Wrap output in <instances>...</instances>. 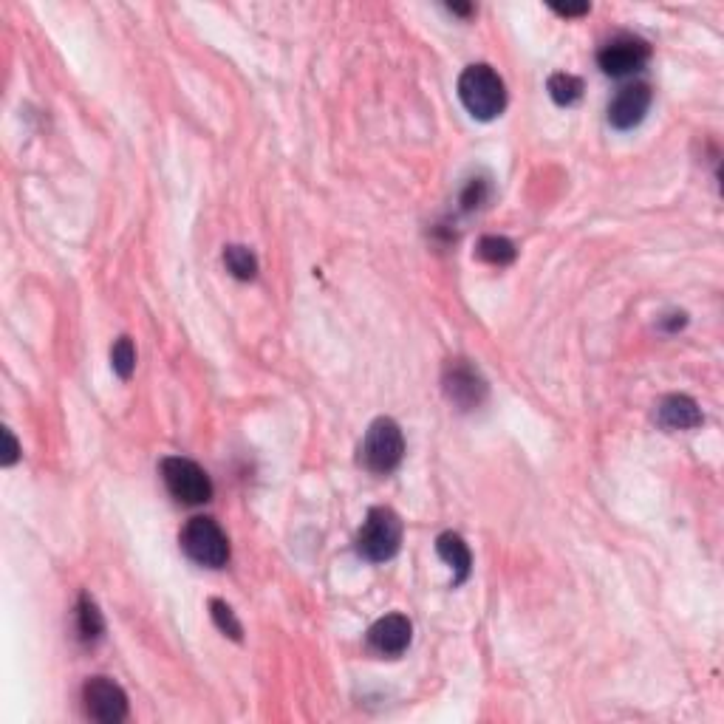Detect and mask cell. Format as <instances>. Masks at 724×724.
Wrapping results in <instances>:
<instances>
[{"instance_id":"obj_1","label":"cell","mask_w":724,"mask_h":724,"mask_svg":"<svg viewBox=\"0 0 724 724\" xmlns=\"http://www.w3.org/2000/svg\"><path fill=\"white\" fill-rule=\"evenodd\" d=\"M459 99L467 114L478 122H490L507 108V85L487 63L467 66L459 77Z\"/></svg>"},{"instance_id":"obj_2","label":"cell","mask_w":724,"mask_h":724,"mask_svg":"<svg viewBox=\"0 0 724 724\" xmlns=\"http://www.w3.org/2000/svg\"><path fill=\"white\" fill-rule=\"evenodd\" d=\"M405 459V436L394 419L379 416L365 430V439L360 445V464L374 473V476H388Z\"/></svg>"},{"instance_id":"obj_3","label":"cell","mask_w":724,"mask_h":724,"mask_svg":"<svg viewBox=\"0 0 724 724\" xmlns=\"http://www.w3.org/2000/svg\"><path fill=\"white\" fill-rule=\"evenodd\" d=\"M179 543L184 555L198 566L221 569V566L230 563V538H227L224 529L218 527L215 518H207V515L190 518L181 529Z\"/></svg>"},{"instance_id":"obj_4","label":"cell","mask_w":724,"mask_h":724,"mask_svg":"<svg viewBox=\"0 0 724 724\" xmlns=\"http://www.w3.org/2000/svg\"><path fill=\"white\" fill-rule=\"evenodd\" d=\"M357 555L368 563H385L402 546V518L391 507H374L357 532Z\"/></svg>"},{"instance_id":"obj_5","label":"cell","mask_w":724,"mask_h":724,"mask_svg":"<svg viewBox=\"0 0 724 724\" xmlns=\"http://www.w3.org/2000/svg\"><path fill=\"white\" fill-rule=\"evenodd\" d=\"M162 481H165L167 493L187 507L207 504L213 498V481L207 476V470L193 459L167 456L162 461Z\"/></svg>"},{"instance_id":"obj_6","label":"cell","mask_w":724,"mask_h":724,"mask_svg":"<svg viewBox=\"0 0 724 724\" xmlns=\"http://www.w3.org/2000/svg\"><path fill=\"white\" fill-rule=\"evenodd\" d=\"M442 388H445L450 405H456L459 411H476L490 394L487 379L481 377V371L470 360L447 362L445 374H442Z\"/></svg>"},{"instance_id":"obj_7","label":"cell","mask_w":724,"mask_h":724,"mask_svg":"<svg viewBox=\"0 0 724 724\" xmlns=\"http://www.w3.org/2000/svg\"><path fill=\"white\" fill-rule=\"evenodd\" d=\"M83 708L99 724H119L128 719V693L111 676H91L83 685Z\"/></svg>"},{"instance_id":"obj_8","label":"cell","mask_w":724,"mask_h":724,"mask_svg":"<svg viewBox=\"0 0 724 724\" xmlns=\"http://www.w3.org/2000/svg\"><path fill=\"white\" fill-rule=\"evenodd\" d=\"M648 60H651V46L637 34H617L597 51V63L603 68V74L617 77V80L642 71Z\"/></svg>"},{"instance_id":"obj_9","label":"cell","mask_w":724,"mask_h":724,"mask_svg":"<svg viewBox=\"0 0 724 724\" xmlns=\"http://www.w3.org/2000/svg\"><path fill=\"white\" fill-rule=\"evenodd\" d=\"M651 99H654V91L648 83H631L623 85L617 91V97L611 99L609 105V122L617 128V131H631L637 128L648 108H651Z\"/></svg>"},{"instance_id":"obj_10","label":"cell","mask_w":724,"mask_h":724,"mask_svg":"<svg viewBox=\"0 0 724 724\" xmlns=\"http://www.w3.org/2000/svg\"><path fill=\"white\" fill-rule=\"evenodd\" d=\"M413 640V626L405 614H388L368 628V648L379 657H399Z\"/></svg>"},{"instance_id":"obj_11","label":"cell","mask_w":724,"mask_h":724,"mask_svg":"<svg viewBox=\"0 0 724 724\" xmlns=\"http://www.w3.org/2000/svg\"><path fill=\"white\" fill-rule=\"evenodd\" d=\"M657 422L665 430H693L702 425V411L691 396H665L657 405Z\"/></svg>"},{"instance_id":"obj_12","label":"cell","mask_w":724,"mask_h":724,"mask_svg":"<svg viewBox=\"0 0 724 724\" xmlns=\"http://www.w3.org/2000/svg\"><path fill=\"white\" fill-rule=\"evenodd\" d=\"M436 552H439V558L445 560L447 566L456 572V575H453V586H461V583L470 577V569H473L470 546H467L464 538L456 535V532H442L439 541H436Z\"/></svg>"},{"instance_id":"obj_13","label":"cell","mask_w":724,"mask_h":724,"mask_svg":"<svg viewBox=\"0 0 724 724\" xmlns=\"http://www.w3.org/2000/svg\"><path fill=\"white\" fill-rule=\"evenodd\" d=\"M105 634V617L99 611L97 600L88 592L80 594V603H77V637L83 645H97Z\"/></svg>"},{"instance_id":"obj_14","label":"cell","mask_w":724,"mask_h":724,"mask_svg":"<svg viewBox=\"0 0 724 724\" xmlns=\"http://www.w3.org/2000/svg\"><path fill=\"white\" fill-rule=\"evenodd\" d=\"M476 255L484 264L507 266L515 261L518 249H515V244H512L510 238H504V235H484L476 244Z\"/></svg>"},{"instance_id":"obj_15","label":"cell","mask_w":724,"mask_h":724,"mask_svg":"<svg viewBox=\"0 0 724 724\" xmlns=\"http://www.w3.org/2000/svg\"><path fill=\"white\" fill-rule=\"evenodd\" d=\"M490 198H493V179L490 176H473V179L464 181L459 204L464 213H476V210L490 204Z\"/></svg>"},{"instance_id":"obj_16","label":"cell","mask_w":724,"mask_h":724,"mask_svg":"<svg viewBox=\"0 0 724 724\" xmlns=\"http://www.w3.org/2000/svg\"><path fill=\"white\" fill-rule=\"evenodd\" d=\"M224 264L230 269L232 278L238 280H255V275H258L255 252L249 247H241V244H230V247L224 249Z\"/></svg>"},{"instance_id":"obj_17","label":"cell","mask_w":724,"mask_h":724,"mask_svg":"<svg viewBox=\"0 0 724 724\" xmlns=\"http://www.w3.org/2000/svg\"><path fill=\"white\" fill-rule=\"evenodd\" d=\"M546 91L555 105H575L577 99L583 97V80L575 77V74H552L549 83H546Z\"/></svg>"},{"instance_id":"obj_18","label":"cell","mask_w":724,"mask_h":724,"mask_svg":"<svg viewBox=\"0 0 724 724\" xmlns=\"http://www.w3.org/2000/svg\"><path fill=\"white\" fill-rule=\"evenodd\" d=\"M111 365L119 374V379H131L136 371V348L131 337H119L111 348Z\"/></svg>"},{"instance_id":"obj_19","label":"cell","mask_w":724,"mask_h":724,"mask_svg":"<svg viewBox=\"0 0 724 724\" xmlns=\"http://www.w3.org/2000/svg\"><path fill=\"white\" fill-rule=\"evenodd\" d=\"M210 614H213V620H215V626L221 628L230 640L235 642H241L244 640V628H241V623H238V617H235V611L224 603V600H218V597H213L210 600Z\"/></svg>"},{"instance_id":"obj_20","label":"cell","mask_w":724,"mask_h":724,"mask_svg":"<svg viewBox=\"0 0 724 724\" xmlns=\"http://www.w3.org/2000/svg\"><path fill=\"white\" fill-rule=\"evenodd\" d=\"M3 439H6V453H3V467H12L17 459H20V445L17 439L12 436V430H3Z\"/></svg>"},{"instance_id":"obj_21","label":"cell","mask_w":724,"mask_h":724,"mask_svg":"<svg viewBox=\"0 0 724 724\" xmlns=\"http://www.w3.org/2000/svg\"><path fill=\"white\" fill-rule=\"evenodd\" d=\"M685 323H688V314H685V312L665 314V317H662V320H659V329H665V331H679V329H685Z\"/></svg>"},{"instance_id":"obj_22","label":"cell","mask_w":724,"mask_h":724,"mask_svg":"<svg viewBox=\"0 0 724 724\" xmlns=\"http://www.w3.org/2000/svg\"><path fill=\"white\" fill-rule=\"evenodd\" d=\"M552 12H558V15L563 17L589 15V3H580V6H552Z\"/></svg>"},{"instance_id":"obj_23","label":"cell","mask_w":724,"mask_h":724,"mask_svg":"<svg viewBox=\"0 0 724 724\" xmlns=\"http://www.w3.org/2000/svg\"><path fill=\"white\" fill-rule=\"evenodd\" d=\"M447 9H450L453 15H473V6H470V3H447Z\"/></svg>"}]
</instances>
